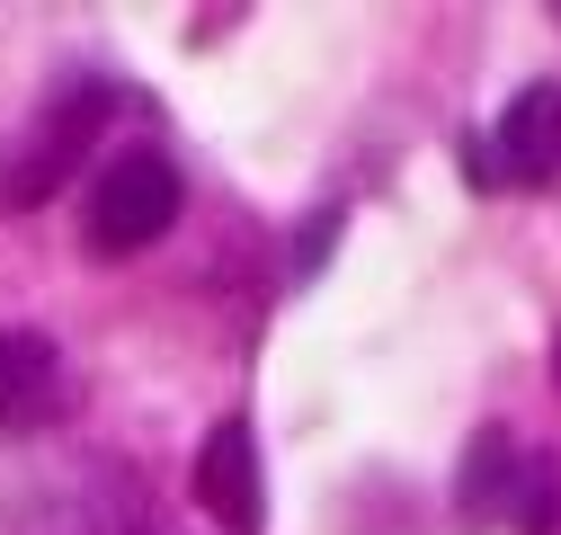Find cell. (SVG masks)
<instances>
[{
	"label": "cell",
	"mask_w": 561,
	"mask_h": 535,
	"mask_svg": "<svg viewBox=\"0 0 561 535\" xmlns=\"http://www.w3.org/2000/svg\"><path fill=\"white\" fill-rule=\"evenodd\" d=\"M187 206V187H179V161L152 152V144H134L107 161V179L90 187V215H81V241L90 259H134V250H152Z\"/></svg>",
	"instance_id": "obj_1"
},
{
	"label": "cell",
	"mask_w": 561,
	"mask_h": 535,
	"mask_svg": "<svg viewBox=\"0 0 561 535\" xmlns=\"http://www.w3.org/2000/svg\"><path fill=\"white\" fill-rule=\"evenodd\" d=\"M107 116H116V90H107V81H72V90H62V99L27 125V144H19V161H10V179H0V187H10V206H45V196L81 170V152L99 144Z\"/></svg>",
	"instance_id": "obj_2"
},
{
	"label": "cell",
	"mask_w": 561,
	"mask_h": 535,
	"mask_svg": "<svg viewBox=\"0 0 561 535\" xmlns=\"http://www.w3.org/2000/svg\"><path fill=\"white\" fill-rule=\"evenodd\" d=\"M481 161H490V187H543V179H561V81L517 90L508 116L481 134Z\"/></svg>",
	"instance_id": "obj_3"
},
{
	"label": "cell",
	"mask_w": 561,
	"mask_h": 535,
	"mask_svg": "<svg viewBox=\"0 0 561 535\" xmlns=\"http://www.w3.org/2000/svg\"><path fill=\"white\" fill-rule=\"evenodd\" d=\"M62 401H72V384H62V349L45 340V330H0V446L54 429Z\"/></svg>",
	"instance_id": "obj_4"
},
{
	"label": "cell",
	"mask_w": 561,
	"mask_h": 535,
	"mask_svg": "<svg viewBox=\"0 0 561 535\" xmlns=\"http://www.w3.org/2000/svg\"><path fill=\"white\" fill-rule=\"evenodd\" d=\"M526 482H535V455L517 446V429H472L463 446V474H455V517L463 526H517L526 509Z\"/></svg>",
	"instance_id": "obj_5"
},
{
	"label": "cell",
	"mask_w": 561,
	"mask_h": 535,
	"mask_svg": "<svg viewBox=\"0 0 561 535\" xmlns=\"http://www.w3.org/2000/svg\"><path fill=\"white\" fill-rule=\"evenodd\" d=\"M196 500L215 509L232 535H259V517H267V500H259V437H250L241 411L215 420V437H205V455H196Z\"/></svg>",
	"instance_id": "obj_6"
},
{
	"label": "cell",
	"mask_w": 561,
	"mask_h": 535,
	"mask_svg": "<svg viewBox=\"0 0 561 535\" xmlns=\"http://www.w3.org/2000/svg\"><path fill=\"white\" fill-rule=\"evenodd\" d=\"M561 526V464L535 455V482H526V509H517V535H552Z\"/></svg>",
	"instance_id": "obj_7"
},
{
	"label": "cell",
	"mask_w": 561,
	"mask_h": 535,
	"mask_svg": "<svg viewBox=\"0 0 561 535\" xmlns=\"http://www.w3.org/2000/svg\"><path fill=\"white\" fill-rule=\"evenodd\" d=\"M321 250H339V206H321V215L304 224V241H295V277H312Z\"/></svg>",
	"instance_id": "obj_8"
},
{
	"label": "cell",
	"mask_w": 561,
	"mask_h": 535,
	"mask_svg": "<svg viewBox=\"0 0 561 535\" xmlns=\"http://www.w3.org/2000/svg\"><path fill=\"white\" fill-rule=\"evenodd\" d=\"M552 366H561V357H552Z\"/></svg>",
	"instance_id": "obj_9"
}]
</instances>
